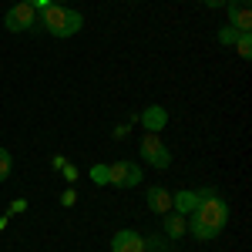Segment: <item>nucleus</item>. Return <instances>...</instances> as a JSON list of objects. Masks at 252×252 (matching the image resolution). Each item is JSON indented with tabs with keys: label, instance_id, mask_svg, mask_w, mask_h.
<instances>
[{
	"label": "nucleus",
	"instance_id": "f03ea898",
	"mask_svg": "<svg viewBox=\"0 0 252 252\" xmlns=\"http://www.w3.org/2000/svg\"><path fill=\"white\" fill-rule=\"evenodd\" d=\"M192 215L202 222V225H209L212 232H222L225 222H229V205H225L219 195H212V198H198V209H195Z\"/></svg>",
	"mask_w": 252,
	"mask_h": 252
},
{
	"label": "nucleus",
	"instance_id": "dca6fc26",
	"mask_svg": "<svg viewBox=\"0 0 252 252\" xmlns=\"http://www.w3.org/2000/svg\"><path fill=\"white\" fill-rule=\"evenodd\" d=\"M91 182H97V185H108V165H94V168H91Z\"/></svg>",
	"mask_w": 252,
	"mask_h": 252
},
{
	"label": "nucleus",
	"instance_id": "f257e3e1",
	"mask_svg": "<svg viewBox=\"0 0 252 252\" xmlns=\"http://www.w3.org/2000/svg\"><path fill=\"white\" fill-rule=\"evenodd\" d=\"M37 20L44 24V31L54 34V37H71V34H78L81 27H84V17H81L78 10H67L61 3H51Z\"/></svg>",
	"mask_w": 252,
	"mask_h": 252
},
{
	"label": "nucleus",
	"instance_id": "aec40b11",
	"mask_svg": "<svg viewBox=\"0 0 252 252\" xmlns=\"http://www.w3.org/2000/svg\"><path fill=\"white\" fill-rule=\"evenodd\" d=\"M51 3H61V7H64V0H51Z\"/></svg>",
	"mask_w": 252,
	"mask_h": 252
},
{
	"label": "nucleus",
	"instance_id": "39448f33",
	"mask_svg": "<svg viewBox=\"0 0 252 252\" xmlns=\"http://www.w3.org/2000/svg\"><path fill=\"white\" fill-rule=\"evenodd\" d=\"M3 24H7V31H14V34H17V31H31V27L37 24V10H34L31 3H20L17 0V3L7 10Z\"/></svg>",
	"mask_w": 252,
	"mask_h": 252
},
{
	"label": "nucleus",
	"instance_id": "20e7f679",
	"mask_svg": "<svg viewBox=\"0 0 252 252\" xmlns=\"http://www.w3.org/2000/svg\"><path fill=\"white\" fill-rule=\"evenodd\" d=\"M108 185L135 189V185H141V168L135 161H115V165H108Z\"/></svg>",
	"mask_w": 252,
	"mask_h": 252
},
{
	"label": "nucleus",
	"instance_id": "7ed1b4c3",
	"mask_svg": "<svg viewBox=\"0 0 252 252\" xmlns=\"http://www.w3.org/2000/svg\"><path fill=\"white\" fill-rule=\"evenodd\" d=\"M141 158H145L152 168H168V165H172V152L165 148V141H161L155 131H145V138H141Z\"/></svg>",
	"mask_w": 252,
	"mask_h": 252
},
{
	"label": "nucleus",
	"instance_id": "9b49d317",
	"mask_svg": "<svg viewBox=\"0 0 252 252\" xmlns=\"http://www.w3.org/2000/svg\"><path fill=\"white\" fill-rule=\"evenodd\" d=\"M161 219H165V235H168V239H178V235H185V215L168 212V215H161Z\"/></svg>",
	"mask_w": 252,
	"mask_h": 252
},
{
	"label": "nucleus",
	"instance_id": "0eeeda50",
	"mask_svg": "<svg viewBox=\"0 0 252 252\" xmlns=\"http://www.w3.org/2000/svg\"><path fill=\"white\" fill-rule=\"evenodd\" d=\"M111 252H145V235H138L135 229H121L111 239Z\"/></svg>",
	"mask_w": 252,
	"mask_h": 252
},
{
	"label": "nucleus",
	"instance_id": "6e6552de",
	"mask_svg": "<svg viewBox=\"0 0 252 252\" xmlns=\"http://www.w3.org/2000/svg\"><path fill=\"white\" fill-rule=\"evenodd\" d=\"M145 198H148V209H152L155 215H168V212H172V192H168V189H161V185H152Z\"/></svg>",
	"mask_w": 252,
	"mask_h": 252
},
{
	"label": "nucleus",
	"instance_id": "f3484780",
	"mask_svg": "<svg viewBox=\"0 0 252 252\" xmlns=\"http://www.w3.org/2000/svg\"><path fill=\"white\" fill-rule=\"evenodd\" d=\"M74 198H78V195H74V189H67V192L61 195V202H64V205H74Z\"/></svg>",
	"mask_w": 252,
	"mask_h": 252
},
{
	"label": "nucleus",
	"instance_id": "6ab92c4d",
	"mask_svg": "<svg viewBox=\"0 0 252 252\" xmlns=\"http://www.w3.org/2000/svg\"><path fill=\"white\" fill-rule=\"evenodd\" d=\"M20 3H37V0H20Z\"/></svg>",
	"mask_w": 252,
	"mask_h": 252
},
{
	"label": "nucleus",
	"instance_id": "f8f14e48",
	"mask_svg": "<svg viewBox=\"0 0 252 252\" xmlns=\"http://www.w3.org/2000/svg\"><path fill=\"white\" fill-rule=\"evenodd\" d=\"M185 232H192L195 239H202V242H209V239H215V235L219 232H212V229H209V225H202V222H198V219H189V222H185Z\"/></svg>",
	"mask_w": 252,
	"mask_h": 252
},
{
	"label": "nucleus",
	"instance_id": "2eb2a0df",
	"mask_svg": "<svg viewBox=\"0 0 252 252\" xmlns=\"http://www.w3.org/2000/svg\"><path fill=\"white\" fill-rule=\"evenodd\" d=\"M235 37H239V31H235L232 24L219 31V44H225V47H232V44H235Z\"/></svg>",
	"mask_w": 252,
	"mask_h": 252
},
{
	"label": "nucleus",
	"instance_id": "a211bd4d",
	"mask_svg": "<svg viewBox=\"0 0 252 252\" xmlns=\"http://www.w3.org/2000/svg\"><path fill=\"white\" fill-rule=\"evenodd\" d=\"M202 3H205V7H212V10H215V7H225L229 0H202Z\"/></svg>",
	"mask_w": 252,
	"mask_h": 252
},
{
	"label": "nucleus",
	"instance_id": "ddd939ff",
	"mask_svg": "<svg viewBox=\"0 0 252 252\" xmlns=\"http://www.w3.org/2000/svg\"><path fill=\"white\" fill-rule=\"evenodd\" d=\"M232 47L239 51V58H246V61H249V58H252V31H246V34H239Z\"/></svg>",
	"mask_w": 252,
	"mask_h": 252
},
{
	"label": "nucleus",
	"instance_id": "9d476101",
	"mask_svg": "<svg viewBox=\"0 0 252 252\" xmlns=\"http://www.w3.org/2000/svg\"><path fill=\"white\" fill-rule=\"evenodd\" d=\"M195 209H198V195H195V192H175L172 195V212L192 215Z\"/></svg>",
	"mask_w": 252,
	"mask_h": 252
},
{
	"label": "nucleus",
	"instance_id": "1a4fd4ad",
	"mask_svg": "<svg viewBox=\"0 0 252 252\" xmlns=\"http://www.w3.org/2000/svg\"><path fill=\"white\" fill-rule=\"evenodd\" d=\"M141 125H145L148 131H155V135H158V131L168 125V111H165V108H158V104H152V108H145V111H141Z\"/></svg>",
	"mask_w": 252,
	"mask_h": 252
},
{
	"label": "nucleus",
	"instance_id": "423d86ee",
	"mask_svg": "<svg viewBox=\"0 0 252 252\" xmlns=\"http://www.w3.org/2000/svg\"><path fill=\"white\" fill-rule=\"evenodd\" d=\"M225 7H229V20L239 34L252 31V0H229Z\"/></svg>",
	"mask_w": 252,
	"mask_h": 252
},
{
	"label": "nucleus",
	"instance_id": "4468645a",
	"mask_svg": "<svg viewBox=\"0 0 252 252\" xmlns=\"http://www.w3.org/2000/svg\"><path fill=\"white\" fill-rule=\"evenodd\" d=\"M10 168H14V158H10V152H7V148H0V182H7Z\"/></svg>",
	"mask_w": 252,
	"mask_h": 252
}]
</instances>
